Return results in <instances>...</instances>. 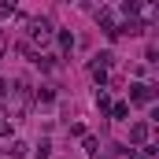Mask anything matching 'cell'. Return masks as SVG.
<instances>
[{
    "label": "cell",
    "mask_w": 159,
    "mask_h": 159,
    "mask_svg": "<svg viewBox=\"0 0 159 159\" xmlns=\"http://www.w3.org/2000/svg\"><path fill=\"white\" fill-rule=\"evenodd\" d=\"M30 37L44 44V41L52 37V22H48V19H34V22H30Z\"/></svg>",
    "instance_id": "1"
},
{
    "label": "cell",
    "mask_w": 159,
    "mask_h": 159,
    "mask_svg": "<svg viewBox=\"0 0 159 159\" xmlns=\"http://www.w3.org/2000/svg\"><path fill=\"white\" fill-rule=\"evenodd\" d=\"M129 96H133L137 104H148L156 93H152V85H133V89H129Z\"/></svg>",
    "instance_id": "2"
},
{
    "label": "cell",
    "mask_w": 159,
    "mask_h": 159,
    "mask_svg": "<svg viewBox=\"0 0 159 159\" xmlns=\"http://www.w3.org/2000/svg\"><path fill=\"white\" fill-rule=\"evenodd\" d=\"M59 48L70 52V48H74V37H70V34H59Z\"/></svg>",
    "instance_id": "3"
},
{
    "label": "cell",
    "mask_w": 159,
    "mask_h": 159,
    "mask_svg": "<svg viewBox=\"0 0 159 159\" xmlns=\"http://www.w3.org/2000/svg\"><path fill=\"white\" fill-rule=\"evenodd\" d=\"M144 137H148V126H144V122H141V126H133V141H144Z\"/></svg>",
    "instance_id": "4"
},
{
    "label": "cell",
    "mask_w": 159,
    "mask_h": 159,
    "mask_svg": "<svg viewBox=\"0 0 159 159\" xmlns=\"http://www.w3.org/2000/svg\"><path fill=\"white\" fill-rule=\"evenodd\" d=\"M111 115H115V119H126V115H129V107H126V104H115V107H111Z\"/></svg>",
    "instance_id": "5"
},
{
    "label": "cell",
    "mask_w": 159,
    "mask_h": 159,
    "mask_svg": "<svg viewBox=\"0 0 159 159\" xmlns=\"http://www.w3.org/2000/svg\"><path fill=\"white\" fill-rule=\"evenodd\" d=\"M37 159H48V144H41V152H37Z\"/></svg>",
    "instance_id": "6"
},
{
    "label": "cell",
    "mask_w": 159,
    "mask_h": 159,
    "mask_svg": "<svg viewBox=\"0 0 159 159\" xmlns=\"http://www.w3.org/2000/svg\"><path fill=\"white\" fill-rule=\"evenodd\" d=\"M0 52H4V37H0Z\"/></svg>",
    "instance_id": "7"
}]
</instances>
